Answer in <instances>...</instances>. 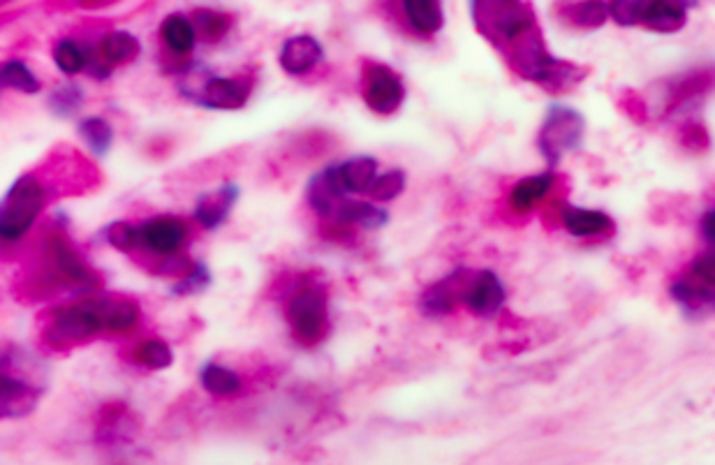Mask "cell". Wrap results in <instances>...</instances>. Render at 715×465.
I'll return each instance as SVG.
<instances>
[{"mask_svg":"<svg viewBox=\"0 0 715 465\" xmlns=\"http://www.w3.org/2000/svg\"><path fill=\"white\" fill-rule=\"evenodd\" d=\"M470 14L477 33L526 82L563 93L586 77L584 68L546 49L535 10L528 0H470Z\"/></svg>","mask_w":715,"mask_h":465,"instance_id":"obj_1","label":"cell"},{"mask_svg":"<svg viewBox=\"0 0 715 465\" xmlns=\"http://www.w3.org/2000/svg\"><path fill=\"white\" fill-rule=\"evenodd\" d=\"M137 309L126 301H84L77 306L60 309L54 319L51 340H79L102 329L126 332L135 327Z\"/></svg>","mask_w":715,"mask_h":465,"instance_id":"obj_2","label":"cell"},{"mask_svg":"<svg viewBox=\"0 0 715 465\" xmlns=\"http://www.w3.org/2000/svg\"><path fill=\"white\" fill-rule=\"evenodd\" d=\"M700 0H607L609 16L623 28H646L653 33H679Z\"/></svg>","mask_w":715,"mask_h":465,"instance_id":"obj_3","label":"cell"},{"mask_svg":"<svg viewBox=\"0 0 715 465\" xmlns=\"http://www.w3.org/2000/svg\"><path fill=\"white\" fill-rule=\"evenodd\" d=\"M584 116L565 105H554L546 112L544 124L538 132V149L544 155L549 170L554 172L565 153L577 151L584 141Z\"/></svg>","mask_w":715,"mask_h":465,"instance_id":"obj_4","label":"cell"},{"mask_svg":"<svg viewBox=\"0 0 715 465\" xmlns=\"http://www.w3.org/2000/svg\"><path fill=\"white\" fill-rule=\"evenodd\" d=\"M45 207V188L33 176H22L0 199V239H22Z\"/></svg>","mask_w":715,"mask_h":465,"instance_id":"obj_5","label":"cell"},{"mask_svg":"<svg viewBox=\"0 0 715 465\" xmlns=\"http://www.w3.org/2000/svg\"><path fill=\"white\" fill-rule=\"evenodd\" d=\"M288 319L301 346H318L330 332L326 294L318 286H303L288 303Z\"/></svg>","mask_w":715,"mask_h":465,"instance_id":"obj_6","label":"cell"},{"mask_svg":"<svg viewBox=\"0 0 715 465\" xmlns=\"http://www.w3.org/2000/svg\"><path fill=\"white\" fill-rule=\"evenodd\" d=\"M359 91L366 107L378 116H392L405 100L403 79L382 63H364Z\"/></svg>","mask_w":715,"mask_h":465,"instance_id":"obj_7","label":"cell"},{"mask_svg":"<svg viewBox=\"0 0 715 465\" xmlns=\"http://www.w3.org/2000/svg\"><path fill=\"white\" fill-rule=\"evenodd\" d=\"M713 253L694 259L690 274L671 286V297L690 315L708 313L713 306Z\"/></svg>","mask_w":715,"mask_h":465,"instance_id":"obj_8","label":"cell"},{"mask_svg":"<svg viewBox=\"0 0 715 465\" xmlns=\"http://www.w3.org/2000/svg\"><path fill=\"white\" fill-rule=\"evenodd\" d=\"M505 301V288L494 271H468L463 282L461 303L480 317H494Z\"/></svg>","mask_w":715,"mask_h":465,"instance_id":"obj_9","label":"cell"},{"mask_svg":"<svg viewBox=\"0 0 715 465\" xmlns=\"http://www.w3.org/2000/svg\"><path fill=\"white\" fill-rule=\"evenodd\" d=\"M186 239H188L186 222L174 216H160L137 228V244L147 246L149 251L160 255L176 253L183 244H186Z\"/></svg>","mask_w":715,"mask_h":465,"instance_id":"obj_10","label":"cell"},{"mask_svg":"<svg viewBox=\"0 0 715 465\" xmlns=\"http://www.w3.org/2000/svg\"><path fill=\"white\" fill-rule=\"evenodd\" d=\"M278 60L288 74L303 77L322 63L324 49L315 35H292L282 43Z\"/></svg>","mask_w":715,"mask_h":465,"instance_id":"obj_11","label":"cell"},{"mask_svg":"<svg viewBox=\"0 0 715 465\" xmlns=\"http://www.w3.org/2000/svg\"><path fill=\"white\" fill-rule=\"evenodd\" d=\"M465 278L468 269H457L454 274L434 282V286H428L419 299V311L428 317H442L452 313L461 301Z\"/></svg>","mask_w":715,"mask_h":465,"instance_id":"obj_12","label":"cell"},{"mask_svg":"<svg viewBox=\"0 0 715 465\" xmlns=\"http://www.w3.org/2000/svg\"><path fill=\"white\" fill-rule=\"evenodd\" d=\"M396 10L417 37H434L445 26L442 0H396Z\"/></svg>","mask_w":715,"mask_h":465,"instance_id":"obj_13","label":"cell"},{"mask_svg":"<svg viewBox=\"0 0 715 465\" xmlns=\"http://www.w3.org/2000/svg\"><path fill=\"white\" fill-rule=\"evenodd\" d=\"M345 188L338 178L336 165L326 167L322 172H318L309 188H305V199H309V205L315 213L324 216V218H332V213L336 211V207L345 199Z\"/></svg>","mask_w":715,"mask_h":465,"instance_id":"obj_14","label":"cell"},{"mask_svg":"<svg viewBox=\"0 0 715 465\" xmlns=\"http://www.w3.org/2000/svg\"><path fill=\"white\" fill-rule=\"evenodd\" d=\"M251 95V84L241 79L214 77L201 89L199 105L209 109H241Z\"/></svg>","mask_w":715,"mask_h":465,"instance_id":"obj_15","label":"cell"},{"mask_svg":"<svg viewBox=\"0 0 715 465\" xmlns=\"http://www.w3.org/2000/svg\"><path fill=\"white\" fill-rule=\"evenodd\" d=\"M554 184H556V174L551 170L519 181V184L512 188V193H509V209L519 216L530 213L549 195V190L554 188Z\"/></svg>","mask_w":715,"mask_h":465,"instance_id":"obj_16","label":"cell"},{"mask_svg":"<svg viewBox=\"0 0 715 465\" xmlns=\"http://www.w3.org/2000/svg\"><path fill=\"white\" fill-rule=\"evenodd\" d=\"M37 403V392L26 382L0 373V419H12L31 412Z\"/></svg>","mask_w":715,"mask_h":465,"instance_id":"obj_17","label":"cell"},{"mask_svg":"<svg viewBox=\"0 0 715 465\" xmlns=\"http://www.w3.org/2000/svg\"><path fill=\"white\" fill-rule=\"evenodd\" d=\"M561 220L572 236H600L614 230V220L602 211L581 209V207H561Z\"/></svg>","mask_w":715,"mask_h":465,"instance_id":"obj_18","label":"cell"},{"mask_svg":"<svg viewBox=\"0 0 715 465\" xmlns=\"http://www.w3.org/2000/svg\"><path fill=\"white\" fill-rule=\"evenodd\" d=\"M332 218L338 222L341 228L347 225H359V228H382L387 220H390V213L384 209L371 205V201H357V199H343L332 213Z\"/></svg>","mask_w":715,"mask_h":465,"instance_id":"obj_19","label":"cell"},{"mask_svg":"<svg viewBox=\"0 0 715 465\" xmlns=\"http://www.w3.org/2000/svg\"><path fill=\"white\" fill-rule=\"evenodd\" d=\"M558 14L569 26L584 31L600 28L609 19L607 0H575V3H561Z\"/></svg>","mask_w":715,"mask_h":465,"instance_id":"obj_20","label":"cell"},{"mask_svg":"<svg viewBox=\"0 0 715 465\" xmlns=\"http://www.w3.org/2000/svg\"><path fill=\"white\" fill-rule=\"evenodd\" d=\"M336 172L345 193H369L373 178L378 176V160L371 155H357L336 165Z\"/></svg>","mask_w":715,"mask_h":465,"instance_id":"obj_21","label":"cell"},{"mask_svg":"<svg viewBox=\"0 0 715 465\" xmlns=\"http://www.w3.org/2000/svg\"><path fill=\"white\" fill-rule=\"evenodd\" d=\"M239 197V190L237 186H222L218 188L216 193H209V195H204L199 199V205H197V211H195V218L201 222L204 228H218L222 225V220L230 216L232 207H234V201Z\"/></svg>","mask_w":715,"mask_h":465,"instance_id":"obj_22","label":"cell"},{"mask_svg":"<svg viewBox=\"0 0 715 465\" xmlns=\"http://www.w3.org/2000/svg\"><path fill=\"white\" fill-rule=\"evenodd\" d=\"M160 33H162V39H165V45L174 54H191L193 47H195L197 31L191 24V19H186L183 14L168 16L165 22H162Z\"/></svg>","mask_w":715,"mask_h":465,"instance_id":"obj_23","label":"cell"},{"mask_svg":"<svg viewBox=\"0 0 715 465\" xmlns=\"http://www.w3.org/2000/svg\"><path fill=\"white\" fill-rule=\"evenodd\" d=\"M201 384L214 396H232L241 390V380L234 371L218 367V363H207L201 369Z\"/></svg>","mask_w":715,"mask_h":465,"instance_id":"obj_24","label":"cell"},{"mask_svg":"<svg viewBox=\"0 0 715 465\" xmlns=\"http://www.w3.org/2000/svg\"><path fill=\"white\" fill-rule=\"evenodd\" d=\"M100 51L109 66H118V63H126V60H132L139 51V45L128 33H112L102 39Z\"/></svg>","mask_w":715,"mask_h":465,"instance_id":"obj_25","label":"cell"},{"mask_svg":"<svg viewBox=\"0 0 715 465\" xmlns=\"http://www.w3.org/2000/svg\"><path fill=\"white\" fill-rule=\"evenodd\" d=\"M405 172L403 170H390L387 174H380L373 178L369 188V195L373 201H392L405 190Z\"/></svg>","mask_w":715,"mask_h":465,"instance_id":"obj_26","label":"cell"},{"mask_svg":"<svg viewBox=\"0 0 715 465\" xmlns=\"http://www.w3.org/2000/svg\"><path fill=\"white\" fill-rule=\"evenodd\" d=\"M0 84L22 91V93H35L39 89L33 72L24 63H16V60L14 63H5L3 68H0Z\"/></svg>","mask_w":715,"mask_h":465,"instance_id":"obj_27","label":"cell"},{"mask_svg":"<svg viewBox=\"0 0 715 465\" xmlns=\"http://www.w3.org/2000/svg\"><path fill=\"white\" fill-rule=\"evenodd\" d=\"M54 60L66 74H77L87 66V54L81 51L79 45L70 43V39H64V43H60L54 51Z\"/></svg>","mask_w":715,"mask_h":465,"instance_id":"obj_28","label":"cell"},{"mask_svg":"<svg viewBox=\"0 0 715 465\" xmlns=\"http://www.w3.org/2000/svg\"><path fill=\"white\" fill-rule=\"evenodd\" d=\"M137 361L149 369H168L172 363V350L160 340H149L137 350Z\"/></svg>","mask_w":715,"mask_h":465,"instance_id":"obj_29","label":"cell"},{"mask_svg":"<svg viewBox=\"0 0 715 465\" xmlns=\"http://www.w3.org/2000/svg\"><path fill=\"white\" fill-rule=\"evenodd\" d=\"M81 135H84V139L89 141V147L93 151H97V153H105L107 147H109V141H112L109 126L105 124V120H100V118L87 120V124L81 126Z\"/></svg>","mask_w":715,"mask_h":465,"instance_id":"obj_30","label":"cell"},{"mask_svg":"<svg viewBox=\"0 0 715 465\" xmlns=\"http://www.w3.org/2000/svg\"><path fill=\"white\" fill-rule=\"evenodd\" d=\"M224 28H228V22H224V16L222 14H216V12H201L199 14V31L216 39L224 33Z\"/></svg>","mask_w":715,"mask_h":465,"instance_id":"obj_31","label":"cell"},{"mask_svg":"<svg viewBox=\"0 0 715 465\" xmlns=\"http://www.w3.org/2000/svg\"><path fill=\"white\" fill-rule=\"evenodd\" d=\"M702 232L706 236L708 248H713V211H706V216L702 220Z\"/></svg>","mask_w":715,"mask_h":465,"instance_id":"obj_32","label":"cell"}]
</instances>
